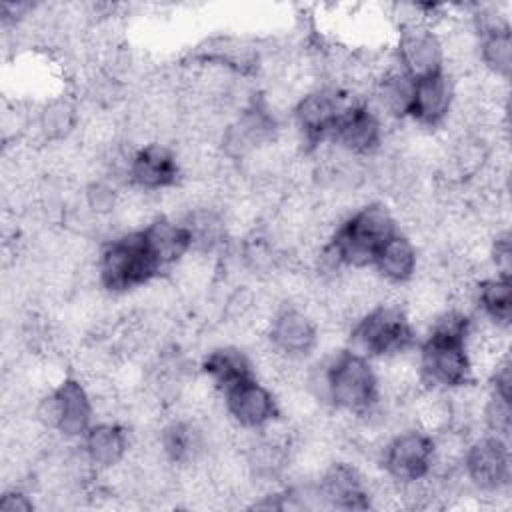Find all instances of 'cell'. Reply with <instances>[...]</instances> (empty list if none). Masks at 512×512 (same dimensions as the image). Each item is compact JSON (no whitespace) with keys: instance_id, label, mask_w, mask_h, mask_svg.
Segmentation results:
<instances>
[{"instance_id":"obj_1","label":"cell","mask_w":512,"mask_h":512,"mask_svg":"<svg viewBox=\"0 0 512 512\" xmlns=\"http://www.w3.org/2000/svg\"><path fill=\"white\" fill-rule=\"evenodd\" d=\"M320 382L322 400H330L338 412L358 416L380 402L376 368L358 352L334 354L320 372Z\"/></svg>"},{"instance_id":"obj_2","label":"cell","mask_w":512,"mask_h":512,"mask_svg":"<svg viewBox=\"0 0 512 512\" xmlns=\"http://www.w3.org/2000/svg\"><path fill=\"white\" fill-rule=\"evenodd\" d=\"M396 234V218L382 202H368L354 210L332 234L346 266H372L378 250Z\"/></svg>"},{"instance_id":"obj_3","label":"cell","mask_w":512,"mask_h":512,"mask_svg":"<svg viewBox=\"0 0 512 512\" xmlns=\"http://www.w3.org/2000/svg\"><path fill=\"white\" fill-rule=\"evenodd\" d=\"M160 270L144 232H124L110 240L96 262L98 282L112 294H126L156 278Z\"/></svg>"},{"instance_id":"obj_4","label":"cell","mask_w":512,"mask_h":512,"mask_svg":"<svg viewBox=\"0 0 512 512\" xmlns=\"http://www.w3.org/2000/svg\"><path fill=\"white\" fill-rule=\"evenodd\" d=\"M34 416L44 428L60 432L64 438L84 436L92 426V396L80 378L66 376L40 396Z\"/></svg>"},{"instance_id":"obj_5","label":"cell","mask_w":512,"mask_h":512,"mask_svg":"<svg viewBox=\"0 0 512 512\" xmlns=\"http://www.w3.org/2000/svg\"><path fill=\"white\" fill-rule=\"evenodd\" d=\"M352 342L362 356H388L406 348H414L416 330L406 318L402 304L392 298L364 314L352 330Z\"/></svg>"},{"instance_id":"obj_6","label":"cell","mask_w":512,"mask_h":512,"mask_svg":"<svg viewBox=\"0 0 512 512\" xmlns=\"http://www.w3.org/2000/svg\"><path fill=\"white\" fill-rule=\"evenodd\" d=\"M462 472L466 480L486 494H498L508 488L510 482V450L506 438L484 434L476 440H470Z\"/></svg>"},{"instance_id":"obj_7","label":"cell","mask_w":512,"mask_h":512,"mask_svg":"<svg viewBox=\"0 0 512 512\" xmlns=\"http://www.w3.org/2000/svg\"><path fill=\"white\" fill-rule=\"evenodd\" d=\"M126 176L130 186L144 192H162L180 184L182 170L176 150L162 142H148L132 150Z\"/></svg>"},{"instance_id":"obj_8","label":"cell","mask_w":512,"mask_h":512,"mask_svg":"<svg viewBox=\"0 0 512 512\" xmlns=\"http://www.w3.org/2000/svg\"><path fill=\"white\" fill-rule=\"evenodd\" d=\"M432 458V436L410 426L396 432L382 448L384 472L398 480L410 482L428 476Z\"/></svg>"},{"instance_id":"obj_9","label":"cell","mask_w":512,"mask_h":512,"mask_svg":"<svg viewBox=\"0 0 512 512\" xmlns=\"http://www.w3.org/2000/svg\"><path fill=\"white\" fill-rule=\"evenodd\" d=\"M266 340L274 350L292 360H302L316 350L318 326L310 314L296 304L280 306L274 314Z\"/></svg>"},{"instance_id":"obj_10","label":"cell","mask_w":512,"mask_h":512,"mask_svg":"<svg viewBox=\"0 0 512 512\" xmlns=\"http://www.w3.org/2000/svg\"><path fill=\"white\" fill-rule=\"evenodd\" d=\"M382 132L384 124L380 118L368 108V104L360 102L338 118L326 140L354 158H364L372 156L380 148Z\"/></svg>"},{"instance_id":"obj_11","label":"cell","mask_w":512,"mask_h":512,"mask_svg":"<svg viewBox=\"0 0 512 512\" xmlns=\"http://www.w3.org/2000/svg\"><path fill=\"white\" fill-rule=\"evenodd\" d=\"M224 396L226 416L240 428L260 430L280 414L276 394H272V388L258 382L256 378L240 382L238 386L224 392Z\"/></svg>"},{"instance_id":"obj_12","label":"cell","mask_w":512,"mask_h":512,"mask_svg":"<svg viewBox=\"0 0 512 512\" xmlns=\"http://www.w3.org/2000/svg\"><path fill=\"white\" fill-rule=\"evenodd\" d=\"M396 60L414 80L442 72L440 34H436L432 26L424 24L400 28Z\"/></svg>"},{"instance_id":"obj_13","label":"cell","mask_w":512,"mask_h":512,"mask_svg":"<svg viewBox=\"0 0 512 512\" xmlns=\"http://www.w3.org/2000/svg\"><path fill=\"white\" fill-rule=\"evenodd\" d=\"M454 104V82L442 70L414 80L408 118L420 128H436L450 114Z\"/></svg>"},{"instance_id":"obj_14","label":"cell","mask_w":512,"mask_h":512,"mask_svg":"<svg viewBox=\"0 0 512 512\" xmlns=\"http://www.w3.org/2000/svg\"><path fill=\"white\" fill-rule=\"evenodd\" d=\"M318 494L334 508H368V490L360 468L348 460H334L318 478Z\"/></svg>"},{"instance_id":"obj_15","label":"cell","mask_w":512,"mask_h":512,"mask_svg":"<svg viewBox=\"0 0 512 512\" xmlns=\"http://www.w3.org/2000/svg\"><path fill=\"white\" fill-rule=\"evenodd\" d=\"M200 372L220 390L228 392L244 380L254 378L250 356L234 344H220L210 348L200 364Z\"/></svg>"},{"instance_id":"obj_16","label":"cell","mask_w":512,"mask_h":512,"mask_svg":"<svg viewBox=\"0 0 512 512\" xmlns=\"http://www.w3.org/2000/svg\"><path fill=\"white\" fill-rule=\"evenodd\" d=\"M82 448L98 472L112 468L128 458L130 440L126 426L120 422L100 420L98 424H92L84 434Z\"/></svg>"},{"instance_id":"obj_17","label":"cell","mask_w":512,"mask_h":512,"mask_svg":"<svg viewBox=\"0 0 512 512\" xmlns=\"http://www.w3.org/2000/svg\"><path fill=\"white\" fill-rule=\"evenodd\" d=\"M142 232L160 268L164 266L172 268L192 250V242L186 226L182 222H174L168 216L154 218Z\"/></svg>"},{"instance_id":"obj_18","label":"cell","mask_w":512,"mask_h":512,"mask_svg":"<svg viewBox=\"0 0 512 512\" xmlns=\"http://www.w3.org/2000/svg\"><path fill=\"white\" fill-rule=\"evenodd\" d=\"M372 268L380 274L382 280L388 284H406L416 276L418 270V250L416 244L404 236L394 234L386 244L378 250Z\"/></svg>"},{"instance_id":"obj_19","label":"cell","mask_w":512,"mask_h":512,"mask_svg":"<svg viewBox=\"0 0 512 512\" xmlns=\"http://www.w3.org/2000/svg\"><path fill=\"white\" fill-rule=\"evenodd\" d=\"M78 118L80 112L76 102L66 94H56L42 104L34 124L38 128V134L48 144H54L66 140L78 128Z\"/></svg>"},{"instance_id":"obj_20","label":"cell","mask_w":512,"mask_h":512,"mask_svg":"<svg viewBox=\"0 0 512 512\" xmlns=\"http://www.w3.org/2000/svg\"><path fill=\"white\" fill-rule=\"evenodd\" d=\"M476 306L482 310L484 318L490 322L508 328L510 310H512V288L510 276H490L480 280L476 288Z\"/></svg>"},{"instance_id":"obj_21","label":"cell","mask_w":512,"mask_h":512,"mask_svg":"<svg viewBox=\"0 0 512 512\" xmlns=\"http://www.w3.org/2000/svg\"><path fill=\"white\" fill-rule=\"evenodd\" d=\"M478 62L488 74L508 80L512 68L510 26L478 34Z\"/></svg>"},{"instance_id":"obj_22","label":"cell","mask_w":512,"mask_h":512,"mask_svg":"<svg viewBox=\"0 0 512 512\" xmlns=\"http://www.w3.org/2000/svg\"><path fill=\"white\" fill-rule=\"evenodd\" d=\"M34 508V502L28 494H24L18 488L6 490L0 500V510L4 512H30Z\"/></svg>"}]
</instances>
